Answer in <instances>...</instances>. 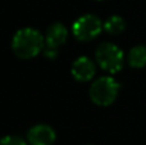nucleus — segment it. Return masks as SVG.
Segmentation results:
<instances>
[{
    "instance_id": "20e7f679",
    "label": "nucleus",
    "mask_w": 146,
    "mask_h": 145,
    "mask_svg": "<svg viewBox=\"0 0 146 145\" xmlns=\"http://www.w3.org/2000/svg\"><path fill=\"white\" fill-rule=\"evenodd\" d=\"M104 30V23L95 14H85L74 21L72 33L78 41H91L96 39Z\"/></svg>"
},
{
    "instance_id": "6e6552de",
    "label": "nucleus",
    "mask_w": 146,
    "mask_h": 145,
    "mask_svg": "<svg viewBox=\"0 0 146 145\" xmlns=\"http://www.w3.org/2000/svg\"><path fill=\"white\" fill-rule=\"evenodd\" d=\"M127 62L132 68L146 67V45H136L128 51Z\"/></svg>"
},
{
    "instance_id": "9b49d317",
    "label": "nucleus",
    "mask_w": 146,
    "mask_h": 145,
    "mask_svg": "<svg viewBox=\"0 0 146 145\" xmlns=\"http://www.w3.org/2000/svg\"><path fill=\"white\" fill-rule=\"evenodd\" d=\"M44 55L49 59H55L58 57V49H54V48H49V46H45L42 50Z\"/></svg>"
},
{
    "instance_id": "1a4fd4ad",
    "label": "nucleus",
    "mask_w": 146,
    "mask_h": 145,
    "mask_svg": "<svg viewBox=\"0 0 146 145\" xmlns=\"http://www.w3.org/2000/svg\"><path fill=\"white\" fill-rule=\"evenodd\" d=\"M104 30L110 35H119L126 30V21L121 15H111L104 22Z\"/></svg>"
},
{
    "instance_id": "f257e3e1",
    "label": "nucleus",
    "mask_w": 146,
    "mask_h": 145,
    "mask_svg": "<svg viewBox=\"0 0 146 145\" xmlns=\"http://www.w3.org/2000/svg\"><path fill=\"white\" fill-rule=\"evenodd\" d=\"M45 48V36L32 27L18 30L12 39V50L21 59H32Z\"/></svg>"
},
{
    "instance_id": "9d476101",
    "label": "nucleus",
    "mask_w": 146,
    "mask_h": 145,
    "mask_svg": "<svg viewBox=\"0 0 146 145\" xmlns=\"http://www.w3.org/2000/svg\"><path fill=\"white\" fill-rule=\"evenodd\" d=\"M0 145H27V143L19 136L8 135L0 139Z\"/></svg>"
},
{
    "instance_id": "423d86ee",
    "label": "nucleus",
    "mask_w": 146,
    "mask_h": 145,
    "mask_svg": "<svg viewBox=\"0 0 146 145\" xmlns=\"http://www.w3.org/2000/svg\"><path fill=\"white\" fill-rule=\"evenodd\" d=\"M71 73L78 82H87L94 78L96 73V66L88 57H80L72 64Z\"/></svg>"
},
{
    "instance_id": "f03ea898",
    "label": "nucleus",
    "mask_w": 146,
    "mask_h": 145,
    "mask_svg": "<svg viewBox=\"0 0 146 145\" xmlns=\"http://www.w3.org/2000/svg\"><path fill=\"white\" fill-rule=\"evenodd\" d=\"M118 81L111 76H103L95 80L90 86V98L99 107H109L115 102L119 92Z\"/></svg>"
},
{
    "instance_id": "f8f14e48",
    "label": "nucleus",
    "mask_w": 146,
    "mask_h": 145,
    "mask_svg": "<svg viewBox=\"0 0 146 145\" xmlns=\"http://www.w3.org/2000/svg\"><path fill=\"white\" fill-rule=\"evenodd\" d=\"M96 1H104V0H96Z\"/></svg>"
},
{
    "instance_id": "39448f33",
    "label": "nucleus",
    "mask_w": 146,
    "mask_h": 145,
    "mask_svg": "<svg viewBox=\"0 0 146 145\" xmlns=\"http://www.w3.org/2000/svg\"><path fill=\"white\" fill-rule=\"evenodd\" d=\"M55 139V130L46 123L32 126L27 132V140L31 145H53Z\"/></svg>"
},
{
    "instance_id": "7ed1b4c3",
    "label": "nucleus",
    "mask_w": 146,
    "mask_h": 145,
    "mask_svg": "<svg viewBox=\"0 0 146 145\" xmlns=\"http://www.w3.org/2000/svg\"><path fill=\"white\" fill-rule=\"evenodd\" d=\"M96 63L110 74L118 73L124 66V54L121 48L111 43H103L95 50Z\"/></svg>"
},
{
    "instance_id": "0eeeda50",
    "label": "nucleus",
    "mask_w": 146,
    "mask_h": 145,
    "mask_svg": "<svg viewBox=\"0 0 146 145\" xmlns=\"http://www.w3.org/2000/svg\"><path fill=\"white\" fill-rule=\"evenodd\" d=\"M68 37V30L60 22H55L50 25L45 33V46L58 49L60 45H63Z\"/></svg>"
}]
</instances>
